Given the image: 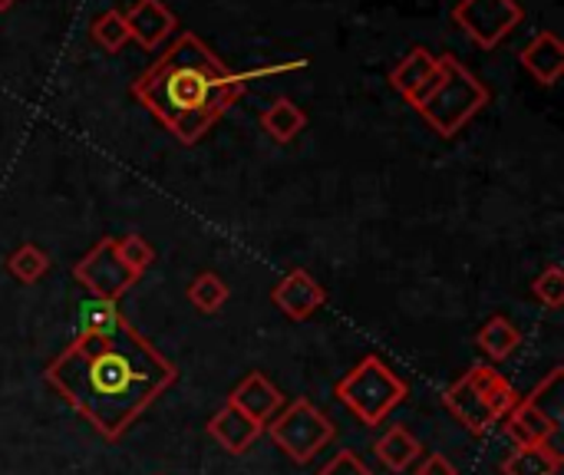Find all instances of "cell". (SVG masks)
<instances>
[{
  "label": "cell",
  "instance_id": "cell-1",
  "mask_svg": "<svg viewBox=\"0 0 564 475\" xmlns=\"http://www.w3.org/2000/svg\"><path fill=\"white\" fill-rule=\"evenodd\" d=\"M175 380L178 367L132 324L109 337L76 334V341L46 367V384L112 443L122 440Z\"/></svg>",
  "mask_w": 564,
  "mask_h": 475
},
{
  "label": "cell",
  "instance_id": "cell-2",
  "mask_svg": "<svg viewBox=\"0 0 564 475\" xmlns=\"http://www.w3.org/2000/svg\"><path fill=\"white\" fill-rule=\"evenodd\" d=\"M238 69L221 63L205 40L178 33L169 50L132 83V96L185 145H195L245 93Z\"/></svg>",
  "mask_w": 564,
  "mask_h": 475
},
{
  "label": "cell",
  "instance_id": "cell-3",
  "mask_svg": "<svg viewBox=\"0 0 564 475\" xmlns=\"http://www.w3.org/2000/svg\"><path fill=\"white\" fill-rule=\"evenodd\" d=\"M489 89L469 66H463L456 56H440L436 73L423 83L410 106L433 126V132L453 139L489 106Z\"/></svg>",
  "mask_w": 564,
  "mask_h": 475
},
{
  "label": "cell",
  "instance_id": "cell-4",
  "mask_svg": "<svg viewBox=\"0 0 564 475\" xmlns=\"http://www.w3.org/2000/svg\"><path fill=\"white\" fill-rule=\"evenodd\" d=\"M334 397L364 423V427H380L406 397L410 387L380 360V357H364L350 374H344L334 387Z\"/></svg>",
  "mask_w": 564,
  "mask_h": 475
},
{
  "label": "cell",
  "instance_id": "cell-5",
  "mask_svg": "<svg viewBox=\"0 0 564 475\" xmlns=\"http://www.w3.org/2000/svg\"><path fill=\"white\" fill-rule=\"evenodd\" d=\"M264 433L297 466H307L314 456H321L337 440L334 420L327 413H321L311 400L284 403V410L264 427Z\"/></svg>",
  "mask_w": 564,
  "mask_h": 475
},
{
  "label": "cell",
  "instance_id": "cell-6",
  "mask_svg": "<svg viewBox=\"0 0 564 475\" xmlns=\"http://www.w3.org/2000/svg\"><path fill=\"white\" fill-rule=\"evenodd\" d=\"M453 20L476 46L496 50L512 30L522 26L525 10L519 0H459L453 7Z\"/></svg>",
  "mask_w": 564,
  "mask_h": 475
},
{
  "label": "cell",
  "instance_id": "cell-7",
  "mask_svg": "<svg viewBox=\"0 0 564 475\" xmlns=\"http://www.w3.org/2000/svg\"><path fill=\"white\" fill-rule=\"evenodd\" d=\"M73 278L99 301H119L139 278L119 261L116 255V238L96 241L73 268Z\"/></svg>",
  "mask_w": 564,
  "mask_h": 475
},
{
  "label": "cell",
  "instance_id": "cell-8",
  "mask_svg": "<svg viewBox=\"0 0 564 475\" xmlns=\"http://www.w3.org/2000/svg\"><path fill=\"white\" fill-rule=\"evenodd\" d=\"M271 304H274L284 317H291V321H307L311 314H317V311L327 304V291L314 281L311 271L294 268V271H288V274L274 284Z\"/></svg>",
  "mask_w": 564,
  "mask_h": 475
},
{
  "label": "cell",
  "instance_id": "cell-9",
  "mask_svg": "<svg viewBox=\"0 0 564 475\" xmlns=\"http://www.w3.org/2000/svg\"><path fill=\"white\" fill-rule=\"evenodd\" d=\"M129 40H135L142 50H159L178 26L175 13L162 0H135L129 10H122Z\"/></svg>",
  "mask_w": 564,
  "mask_h": 475
},
{
  "label": "cell",
  "instance_id": "cell-10",
  "mask_svg": "<svg viewBox=\"0 0 564 475\" xmlns=\"http://www.w3.org/2000/svg\"><path fill=\"white\" fill-rule=\"evenodd\" d=\"M228 403H231L235 410H241L248 420L268 427V423L284 410L288 400H284V393H281L264 374H248V377L231 390Z\"/></svg>",
  "mask_w": 564,
  "mask_h": 475
},
{
  "label": "cell",
  "instance_id": "cell-11",
  "mask_svg": "<svg viewBox=\"0 0 564 475\" xmlns=\"http://www.w3.org/2000/svg\"><path fill=\"white\" fill-rule=\"evenodd\" d=\"M443 403H446V410L473 433V436H486L496 423H499V417L492 413V407L482 400V393L463 377V380H456L446 393H443Z\"/></svg>",
  "mask_w": 564,
  "mask_h": 475
},
{
  "label": "cell",
  "instance_id": "cell-12",
  "mask_svg": "<svg viewBox=\"0 0 564 475\" xmlns=\"http://www.w3.org/2000/svg\"><path fill=\"white\" fill-rule=\"evenodd\" d=\"M261 433H264V427L254 423V420H248V417H245L241 410H235L231 403H225V407L208 420V436H212L225 453H231V456L248 453V450L258 443Z\"/></svg>",
  "mask_w": 564,
  "mask_h": 475
},
{
  "label": "cell",
  "instance_id": "cell-13",
  "mask_svg": "<svg viewBox=\"0 0 564 475\" xmlns=\"http://www.w3.org/2000/svg\"><path fill=\"white\" fill-rule=\"evenodd\" d=\"M502 430L516 446H535V443H555L562 423H555L552 417H545L539 407H532L525 397L516 403V410L509 417H502Z\"/></svg>",
  "mask_w": 564,
  "mask_h": 475
},
{
  "label": "cell",
  "instance_id": "cell-14",
  "mask_svg": "<svg viewBox=\"0 0 564 475\" xmlns=\"http://www.w3.org/2000/svg\"><path fill=\"white\" fill-rule=\"evenodd\" d=\"M519 60H522V66L535 76V83H542V86H555L564 76V43L552 33V30L535 33V36L522 46Z\"/></svg>",
  "mask_w": 564,
  "mask_h": 475
},
{
  "label": "cell",
  "instance_id": "cell-15",
  "mask_svg": "<svg viewBox=\"0 0 564 475\" xmlns=\"http://www.w3.org/2000/svg\"><path fill=\"white\" fill-rule=\"evenodd\" d=\"M258 119H261V129L268 132V139H274V142H281V145L294 142V139L307 129V112H304L291 96L271 99V102L261 109Z\"/></svg>",
  "mask_w": 564,
  "mask_h": 475
},
{
  "label": "cell",
  "instance_id": "cell-16",
  "mask_svg": "<svg viewBox=\"0 0 564 475\" xmlns=\"http://www.w3.org/2000/svg\"><path fill=\"white\" fill-rule=\"evenodd\" d=\"M373 456L390 469V473H406L423 460V443L406 430V427H390L377 443Z\"/></svg>",
  "mask_w": 564,
  "mask_h": 475
},
{
  "label": "cell",
  "instance_id": "cell-17",
  "mask_svg": "<svg viewBox=\"0 0 564 475\" xmlns=\"http://www.w3.org/2000/svg\"><path fill=\"white\" fill-rule=\"evenodd\" d=\"M564 466L562 450L555 443L516 446L502 460V475H558Z\"/></svg>",
  "mask_w": 564,
  "mask_h": 475
},
{
  "label": "cell",
  "instance_id": "cell-18",
  "mask_svg": "<svg viewBox=\"0 0 564 475\" xmlns=\"http://www.w3.org/2000/svg\"><path fill=\"white\" fill-rule=\"evenodd\" d=\"M436 63H440L436 53H430L426 46H413V50L390 69V86L410 102V99L423 89V83L436 73Z\"/></svg>",
  "mask_w": 564,
  "mask_h": 475
},
{
  "label": "cell",
  "instance_id": "cell-19",
  "mask_svg": "<svg viewBox=\"0 0 564 475\" xmlns=\"http://www.w3.org/2000/svg\"><path fill=\"white\" fill-rule=\"evenodd\" d=\"M466 380L482 393V400L492 407V413L499 417V423H502V417H509L512 410H516V403L522 400L519 397V390L496 370V367H489V364H476V367H469V374H466Z\"/></svg>",
  "mask_w": 564,
  "mask_h": 475
},
{
  "label": "cell",
  "instance_id": "cell-20",
  "mask_svg": "<svg viewBox=\"0 0 564 475\" xmlns=\"http://www.w3.org/2000/svg\"><path fill=\"white\" fill-rule=\"evenodd\" d=\"M476 344H479V350H482L489 360H509V357L519 350L522 334H519V327H516L509 317L496 314V317H489V321L479 327Z\"/></svg>",
  "mask_w": 564,
  "mask_h": 475
},
{
  "label": "cell",
  "instance_id": "cell-21",
  "mask_svg": "<svg viewBox=\"0 0 564 475\" xmlns=\"http://www.w3.org/2000/svg\"><path fill=\"white\" fill-rule=\"evenodd\" d=\"M129 321H126V314L116 307V301H99V298H93V301H86L83 307H79V334H86V337H109V334H116V331H122Z\"/></svg>",
  "mask_w": 564,
  "mask_h": 475
},
{
  "label": "cell",
  "instance_id": "cell-22",
  "mask_svg": "<svg viewBox=\"0 0 564 475\" xmlns=\"http://www.w3.org/2000/svg\"><path fill=\"white\" fill-rule=\"evenodd\" d=\"M228 298H231L228 284H225L218 274H212V271L198 274V278L188 284V301H192V307H198L202 314L221 311V307L228 304Z\"/></svg>",
  "mask_w": 564,
  "mask_h": 475
},
{
  "label": "cell",
  "instance_id": "cell-23",
  "mask_svg": "<svg viewBox=\"0 0 564 475\" xmlns=\"http://www.w3.org/2000/svg\"><path fill=\"white\" fill-rule=\"evenodd\" d=\"M7 271L23 281V284H36L46 271H50V255L36 245H20L10 258H7Z\"/></svg>",
  "mask_w": 564,
  "mask_h": 475
},
{
  "label": "cell",
  "instance_id": "cell-24",
  "mask_svg": "<svg viewBox=\"0 0 564 475\" xmlns=\"http://www.w3.org/2000/svg\"><path fill=\"white\" fill-rule=\"evenodd\" d=\"M93 40L106 50V53H119L126 43H129V26H126V17L122 10H106L93 20L89 26Z\"/></svg>",
  "mask_w": 564,
  "mask_h": 475
},
{
  "label": "cell",
  "instance_id": "cell-25",
  "mask_svg": "<svg viewBox=\"0 0 564 475\" xmlns=\"http://www.w3.org/2000/svg\"><path fill=\"white\" fill-rule=\"evenodd\" d=\"M116 255H119V261H122L135 278H142V274L155 265V248H152L142 235H122V238H116Z\"/></svg>",
  "mask_w": 564,
  "mask_h": 475
},
{
  "label": "cell",
  "instance_id": "cell-26",
  "mask_svg": "<svg viewBox=\"0 0 564 475\" xmlns=\"http://www.w3.org/2000/svg\"><path fill=\"white\" fill-rule=\"evenodd\" d=\"M562 380H564V370L562 367H555L525 400L532 403V407H539L545 417H552L555 423H562Z\"/></svg>",
  "mask_w": 564,
  "mask_h": 475
},
{
  "label": "cell",
  "instance_id": "cell-27",
  "mask_svg": "<svg viewBox=\"0 0 564 475\" xmlns=\"http://www.w3.org/2000/svg\"><path fill=\"white\" fill-rule=\"evenodd\" d=\"M532 294L535 301H542L545 307L558 311L564 304V271L558 265H549L535 281H532Z\"/></svg>",
  "mask_w": 564,
  "mask_h": 475
},
{
  "label": "cell",
  "instance_id": "cell-28",
  "mask_svg": "<svg viewBox=\"0 0 564 475\" xmlns=\"http://www.w3.org/2000/svg\"><path fill=\"white\" fill-rule=\"evenodd\" d=\"M317 475H373V469L357 456V453H350V450H340L324 469Z\"/></svg>",
  "mask_w": 564,
  "mask_h": 475
},
{
  "label": "cell",
  "instance_id": "cell-29",
  "mask_svg": "<svg viewBox=\"0 0 564 475\" xmlns=\"http://www.w3.org/2000/svg\"><path fill=\"white\" fill-rule=\"evenodd\" d=\"M304 66H307V60L301 56V60H284V63H264V66H258V69H238V73H241L245 83H251V79H268V76L291 73V69H304Z\"/></svg>",
  "mask_w": 564,
  "mask_h": 475
},
{
  "label": "cell",
  "instance_id": "cell-30",
  "mask_svg": "<svg viewBox=\"0 0 564 475\" xmlns=\"http://www.w3.org/2000/svg\"><path fill=\"white\" fill-rule=\"evenodd\" d=\"M416 475H459V473H456V466H453L443 453H433V456H426V460H420V463H416Z\"/></svg>",
  "mask_w": 564,
  "mask_h": 475
},
{
  "label": "cell",
  "instance_id": "cell-31",
  "mask_svg": "<svg viewBox=\"0 0 564 475\" xmlns=\"http://www.w3.org/2000/svg\"><path fill=\"white\" fill-rule=\"evenodd\" d=\"M13 3H17V0H0V10H10Z\"/></svg>",
  "mask_w": 564,
  "mask_h": 475
}]
</instances>
